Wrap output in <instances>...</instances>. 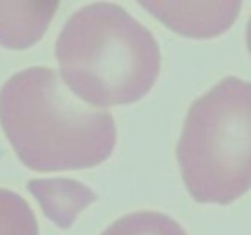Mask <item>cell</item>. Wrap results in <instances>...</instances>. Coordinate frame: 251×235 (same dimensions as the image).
<instances>
[{
  "label": "cell",
  "mask_w": 251,
  "mask_h": 235,
  "mask_svg": "<svg viewBox=\"0 0 251 235\" xmlns=\"http://www.w3.org/2000/svg\"><path fill=\"white\" fill-rule=\"evenodd\" d=\"M0 125L23 165L35 172L93 168L112 155L117 139L110 112L79 100L50 67L25 69L2 86Z\"/></svg>",
  "instance_id": "obj_1"
},
{
  "label": "cell",
  "mask_w": 251,
  "mask_h": 235,
  "mask_svg": "<svg viewBox=\"0 0 251 235\" xmlns=\"http://www.w3.org/2000/svg\"><path fill=\"white\" fill-rule=\"evenodd\" d=\"M64 84L91 107L136 103L160 74L153 35L121 5L97 2L69 18L55 43Z\"/></svg>",
  "instance_id": "obj_2"
},
{
  "label": "cell",
  "mask_w": 251,
  "mask_h": 235,
  "mask_svg": "<svg viewBox=\"0 0 251 235\" xmlns=\"http://www.w3.org/2000/svg\"><path fill=\"white\" fill-rule=\"evenodd\" d=\"M251 86L226 77L191 105L177 144L186 189L198 203L230 204L251 186Z\"/></svg>",
  "instance_id": "obj_3"
},
{
  "label": "cell",
  "mask_w": 251,
  "mask_h": 235,
  "mask_svg": "<svg viewBox=\"0 0 251 235\" xmlns=\"http://www.w3.org/2000/svg\"><path fill=\"white\" fill-rule=\"evenodd\" d=\"M138 4L177 35L210 40L232 28L243 0H138Z\"/></svg>",
  "instance_id": "obj_4"
},
{
  "label": "cell",
  "mask_w": 251,
  "mask_h": 235,
  "mask_svg": "<svg viewBox=\"0 0 251 235\" xmlns=\"http://www.w3.org/2000/svg\"><path fill=\"white\" fill-rule=\"evenodd\" d=\"M60 0H0V47L26 50L49 29Z\"/></svg>",
  "instance_id": "obj_5"
},
{
  "label": "cell",
  "mask_w": 251,
  "mask_h": 235,
  "mask_svg": "<svg viewBox=\"0 0 251 235\" xmlns=\"http://www.w3.org/2000/svg\"><path fill=\"white\" fill-rule=\"evenodd\" d=\"M28 189L36 196L47 216L60 228H69L77 214L97 199L91 189L67 179L31 180Z\"/></svg>",
  "instance_id": "obj_6"
},
{
  "label": "cell",
  "mask_w": 251,
  "mask_h": 235,
  "mask_svg": "<svg viewBox=\"0 0 251 235\" xmlns=\"http://www.w3.org/2000/svg\"><path fill=\"white\" fill-rule=\"evenodd\" d=\"M101 235H188L184 228L164 213L136 211L110 225Z\"/></svg>",
  "instance_id": "obj_7"
},
{
  "label": "cell",
  "mask_w": 251,
  "mask_h": 235,
  "mask_svg": "<svg viewBox=\"0 0 251 235\" xmlns=\"http://www.w3.org/2000/svg\"><path fill=\"white\" fill-rule=\"evenodd\" d=\"M38 221L19 194L0 189V235H38Z\"/></svg>",
  "instance_id": "obj_8"
}]
</instances>
